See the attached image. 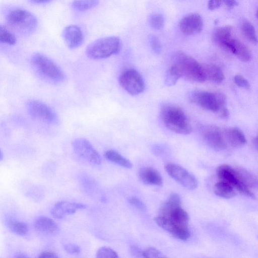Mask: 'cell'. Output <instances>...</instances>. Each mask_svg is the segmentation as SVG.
<instances>
[{"instance_id": "obj_1", "label": "cell", "mask_w": 258, "mask_h": 258, "mask_svg": "<svg viewBox=\"0 0 258 258\" xmlns=\"http://www.w3.org/2000/svg\"><path fill=\"white\" fill-rule=\"evenodd\" d=\"M155 221L159 227L178 240L187 241L191 236L189 216L182 208L181 198L177 194H171L162 204Z\"/></svg>"}, {"instance_id": "obj_2", "label": "cell", "mask_w": 258, "mask_h": 258, "mask_svg": "<svg viewBox=\"0 0 258 258\" xmlns=\"http://www.w3.org/2000/svg\"><path fill=\"white\" fill-rule=\"evenodd\" d=\"M216 173L220 180L228 183L241 194L253 199L255 198L252 188L256 187L257 180L248 171L223 164L218 167Z\"/></svg>"}, {"instance_id": "obj_3", "label": "cell", "mask_w": 258, "mask_h": 258, "mask_svg": "<svg viewBox=\"0 0 258 258\" xmlns=\"http://www.w3.org/2000/svg\"><path fill=\"white\" fill-rule=\"evenodd\" d=\"M160 116L166 127L173 132L182 135H188L191 132V126L187 116L177 106L163 105L160 110Z\"/></svg>"}, {"instance_id": "obj_4", "label": "cell", "mask_w": 258, "mask_h": 258, "mask_svg": "<svg viewBox=\"0 0 258 258\" xmlns=\"http://www.w3.org/2000/svg\"><path fill=\"white\" fill-rule=\"evenodd\" d=\"M172 65L179 71L181 77L195 82L206 81L202 66L192 57L182 52H177L173 56Z\"/></svg>"}, {"instance_id": "obj_5", "label": "cell", "mask_w": 258, "mask_h": 258, "mask_svg": "<svg viewBox=\"0 0 258 258\" xmlns=\"http://www.w3.org/2000/svg\"><path fill=\"white\" fill-rule=\"evenodd\" d=\"M6 20L11 27L25 34L33 32L38 25L37 19L32 13L20 8L9 11L6 16Z\"/></svg>"}, {"instance_id": "obj_6", "label": "cell", "mask_w": 258, "mask_h": 258, "mask_svg": "<svg viewBox=\"0 0 258 258\" xmlns=\"http://www.w3.org/2000/svg\"><path fill=\"white\" fill-rule=\"evenodd\" d=\"M121 41L116 36H108L97 39L86 48V55L92 59H100L108 57L118 52Z\"/></svg>"}, {"instance_id": "obj_7", "label": "cell", "mask_w": 258, "mask_h": 258, "mask_svg": "<svg viewBox=\"0 0 258 258\" xmlns=\"http://www.w3.org/2000/svg\"><path fill=\"white\" fill-rule=\"evenodd\" d=\"M31 63L36 72L45 79L57 83L65 79V75L61 69L42 53H35L31 58Z\"/></svg>"}, {"instance_id": "obj_8", "label": "cell", "mask_w": 258, "mask_h": 258, "mask_svg": "<svg viewBox=\"0 0 258 258\" xmlns=\"http://www.w3.org/2000/svg\"><path fill=\"white\" fill-rule=\"evenodd\" d=\"M188 97L191 102L214 112L219 113L226 108V98L221 93L195 90L189 93Z\"/></svg>"}, {"instance_id": "obj_9", "label": "cell", "mask_w": 258, "mask_h": 258, "mask_svg": "<svg viewBox=\"0 0 258 258\" xmlns=\"http://www.w3.org/2000/svg\"><path fill=\"white\" fill-rule=\"evenodd\" d=\"M119 82L122 88L132 95H138L145 89L143 77L134 69H127L122 72L119 76Z\"/></svg>"}, {"instance_id": "obj_10", "label": "cell", "mask_w": 258, "mask_h": 258, "mask_svg": "<svg viewBox=\"0 0 258 258\" xmlns=\"http://www.w3.org/2000/svg\"><path fill=\"white\" fill-rule=\"evenodd\" d=\"M168 174L183 187L190 190L196 189L198 184L197 178L183 167L173 163L165 166Z\"/></svg>"}, {"instance_id": "obj_11", "label": "cell", "mask_w": 258, "mask_h": 258, "mask_svg": "<svg viewBox=\"0 0 258 258\" xmlns=\"http://www.w3.org/2000/svg\"><path fill=\"white\" fill-rule=\"evenodd\" d=\"M202 137L210 148L215 150H223L227 147L223 134L220 128L214 125H206L201 127Z\"/></svg>"}, {"instance_id": "obj_12", "label": "cell", "mask_w": 258, "mask_h": 258, "mask_svg": "<svg viewBox=\"0 0 258 258\" xmlns=\"http://www.w3.org/2000/svg\"><path fill=\"white\" fill-rule=\"evenodd\" d=\"M72 146L75 153L81 158L94 165L101 163L102 158L100 154L87 140L76 139L73 141Z\"/></svg>"}, {"instance_id": "obj_13", "label": "cell", "mask_w": 258, "mask_h": 258, "mask_svg": "<svg viewBox=\"0 0 258 258\" xmlns=\"http://www.w3.org/2000/svg\"><path fill=\"white\" fill-rule=\"evenodd\" d=\"M28 112L34 118L47 123H55L57 117L53 110L45 103L36 100L29 101L27 105Z\"/></svg>"}, {"instance_id": "obj_14", "label": "cell", "mask_w": 258, "mask_h": 258, "mask_svg": "<svg viewBox=\"0 0 258 258\" xmlns=\"http://www.w3.org/2000/svg\"><path fill=\"white\" fill-rule=\"evenodd\" d=\"M203 27L202 18L197 13H191L185 16L179 23L180 31L186 35H192L200 33Z\"/></svg>"}, {"instance_id": "obj_15", "label": "cell", "mask_w": 258, "mask_h": 258, "mask_svg": "<svg viewBox=\"0 0 258 258\" xmlns=\"http://www.w3.org/2000/svg\"><path fill=\"white\" fill-rule=\"evenodd\" d=\"M86 208L81 203L60 201L56 203L51 209V214L55 218L62 219L68 215H72L78 210Z\"/></svg>"}, {"instance_id": "obj_16", "label": "cell", "mask_w": 258, "mask_h": 258, "mask_svg": "<svg viewBox=\"0 0 258 258\" xmlns=\"http://www.w3.org/2000/svg\"><path fill=\"white\" fill-rule=\"evenodd\" d=\"M62 37L68 47L71 49L80 46L84 40L81 28L75 25H69L64 29Z\"/></svg>"}, {"instance_id": "obj_17", "label": "cell", "mask_w": 258, "mask_h": 258, "mask_svg": "<svg viewBox=\"0 0 258 258\" xmlns=\"http://www.w3.org/2000/svg\"><path fill=\"white\" fill-rule=\"evenodd\" d=\"M34 226L38 232L48 236H55L60 231L57 223L52 219L45 216L37 218L34 221Z\"/></svg>"}, {"instance_id": "obj_18", "label": "cell", "mask_w": 258, "mask_h": 258, "mask_svg": "<svg viewBox=\"0 0 258 258\" xmlns=\"http://www.w3.org/2000/svg\"><path fill=\"white\" fill-rule=\"evenodd\" d=\"M140 180L145 184L162 186L163 183L160 173L152 167H143L138 172Z\"/></svg>"}, {"instance_id": "obj_19", "label": "cell", "mask_w": 258, "mask_h": 258, "mask_svg": "<svg viewBox=\"0 0 258 258\" xmlns=\"http://www.w3.org/2000/svg\"><path fill=\"white\" fill-rule=\"evenodd\" d=\"M225 49L229 50L242 61L247 62L251 60L250 50L238 40L231 38L226 43Z\"/></svg>"}, {"instance_id": "obj_20", "label": "cell", "mask_w": 258, "mask_h": 258, "mask_svg": "<svg viewBox=\"0 0 258 258\" xmlns=\"http://www.w3.org/2000/svg\"><path fill=\"white\" fill-rule=\"evenodd\" d=\"M223 136L226 144H229L233 148H240L246 143L245 137L243 132L236 127H230L223 132Z\"/></svg>"}, {"instance_id": "obj_21", "label": "cell", "mask_w": 258, "mask_h": 258, "mask_svg": "<svg viewBox=\"0 0 258 258\" xmlns=\"http://www.w3.org/2000/svg\"><path fill=\"white\" fill-rule=\"evenodd\" d=\"M206 80L219 84L224 79L223 71L218 66L213 64L202 65Z\"/></svg>"}, {"instance_id": "obj_22", "label": "cell", "mask_w": 258, "mask_h": 258, "mask_svg": "<svg viewBox=\"0 0 258 258\" xmlns=\"http://www.w3.org/2000/svg\"><path fill=\"white\" fill-rule=\"evenodd\" d=\"M231 27L226 26L217 28L212 34L214 43L220 47L225 48L228 41L231 38Z\"/></svg>"}, {"instance_id": "obj_23", "label": "cell", "mask_w": 258, "mask_h": 258, "mask_svg": "<svg viewBox=\"0 0 258 258\" xmlns=\"http://www.w3.org/2000/svg\"><path fill=\"white\" fill-rule=\"evenodd\" d=\"M214 192L217 196L226 199H231L236 195V190L230 184L220 180L215 184Z\"/></svg>"}, {"instance_id": "obj_24", "label": "cell", "mask_w": 258, "mask_h": 258, "mask_svg": "<svg viewBox=\"0 0 258 258\" xmlns=\"http://www.w3.org/2000/svg\"><path fill=\"white\" fill-rule=\"evenodd\" d=\"M104 157L113 163L122 167L131 168L133 166L132 162L114 150H108L104 154Z\"/></svg>"}, {"instance_id": "obj_25", "label": "cell", "mask_w": 258, "mask_h": 258, "mask_svg": "<svg viewBox=\"0 0 258 258\" xmlns=\"http://www.w3.org/2000/svg\"><path fill=\"white\" fill-rule=\"evenodd\" d=\"M7 225L13 233L19 236L26 235L29 231L28 225L25 222L15 219H9Z\"/></svg>"}, {"instance_id": "obj_26", "label": "cell", "mask_w": 258, "mask_h": 258, "mask_svg": "<svg viewBox=\"0 0 258 258\" xmlns=\"http://www.w3.org/2000/svg\"><path fill=\"white\" fill-rule=\"evenodd\" d=\"M16 42L15 35L6 26L0 24V43L12 45Z\"/></svg>"}, {"instance_id": "obj_27", "label": "cell", "mask_w": 258, "mask_h": 258, "mask_svg": "<svg viewBox=\"0 0 258 258\" xmlns=\"http://www.w3.org/2000/svg\"><path fill=\"white\" fill-rule=\"evenodd\" d=\"M181 77L178 70L173 65L170 67L166 73L165 83L167 86H171L176 84Z\"/></svg>"}, {"instance_id": "obj_28", "label": "cell", "mask_w": 258, "mask_h": 258, "mask_svg": "<svg viewBox=\"0 0 258 258\" xmlns=\"http://www.w3.org/2000/svg\"><path fill=\"white\" fill-rule=\"evenodd\" d=\"M242 30L245 37L252 43H257V37L255 29L249 22H244L242 25Z\"/></svg>"}, {"instance_id": "obj_29", "label": "cell", "mask_w": 258, "mask_h": 258, "mask_svg": "<svg viewBox=\"0 0 258 258\" xmlns=\"http://www.w3.org/2000/svg\"><path fill=\"white\" fill-rule=\"evenodd\" d=\"M98 1H76L72 3V7L76 10L83 11L96 6Z\"/></svg>"}, {"instance_id": "obj_30", "label": "cell", "mask_w": 258, "mask_h": 258, "mask_svg": "<svg viewBox=\"0 0 258 258\" xmlns=\"http://www.w3.org/2000/svg\"><path fill=\"white\" fill-rule=\"evenodd\" d=\"M96 258H119L117 252L111 248L103 246L97 250Z\"/></svg>"}, {"instance_id": "obj_31", "label": "cell", "mask_w": 258, "mask_h": 258, "mask_svg": "<svg viewBox=\"0 0 258 258\" xmlns=\"http://www.w3.org/2000/svg\"><path fill=\"white\" fill-rule=\"evenodd\" d=\"M143 258H169L159 250L150 247L142 251Z\"/></svg>"}, {"instance_id": "obj_32", "label": "cell", "mask_w": 258, "mask_h": 258, "mask_svg": "<svg viewBox=\"0 0 258 258\" xmlns=\"http://www.w3.org/2000/svg\"><path fill=\"white\" fill-rule=\"evenodd\" d=\"M149 23L153 28L159 30L164 26V19L163 16L160 14H154L150 17Z\"/></svg>"}, {"instance_id": "obj_33", "label": "cell", "mask_w": 258, "mask_h": 258, "mask_svg": "<svg viewBox=\"0 0 258 258\" xmlns=\"http://www.w3.org/2000/svg\"><path fill=\"white\" fill-rule=\"evenodd\" d=\"M149 41L153 51L156 54H160L162 50L161 43L158 37L154 35H150Z\"/></svg>"}, {"instance_id": "obj_34", "label": "cell", "mask_w": 258, "mask_h": 258, "mask_svg": "<svg viewBox=\"0 0 258 258\" xmlns=\"http://www.w3.org/2000/svg\"><path fill=\"white\" fill-rule=\"evenodd\" d=\"M128 203L135 208L142 211H146L145 204L139 198L136 197H131L128 199Z\"/></svg>"}, {"instance_id": "obj_35", "label": "cell", "mask_w": 258, "mask_h": 258, "mask_svg": "<svg viewBox=\"0 0 258 258\" xmlns=\"http://www.w3.org/2000/svg\"><path fill=\"white\" fill-rule=\"evenodd\" d=\"M235 83L238 86L246 90L250 89V85L249 82L241 75H236L234 78Z\"/></svg>"}, {"instance_id": "obj_36", "label": "cell", "mask_w": 258, "mask_h": 258, "mask_svg": "<svg viewBox=\"0 0 258 258\" xmlns=\"http://www.w3.org/2000/svg\"><path fill=\"white\" fill-rule=\"evenodd\" d=\"M65 250L69 253L72 254H78L81 251L80 247L75 244L68 243L64 246Z\"/></svg>"}, {"instance_id": "obj_37", "label": "cell", "mask_w": 258, "mask_h": 258, "mask_svg": "<svg viewBox=\"0 0 258 258\" xmlns=\"http://www.w3.org/2000/svg\"><path fill=\"white\" fill-rule=\"evenodd\" d=\"M222 1H209L208 3V7L210 10H214L219 8L222 5Z\"/></svg>"}, {"instance_id": "obj_38", "label": "cell", "mask_w": 258, "mask_h": 258, "mask_svg": "<svg viewBox=\"0 0 258 258\" xmlns=\"http://www.w3.org/2000/svg\"><path fill=\"white\" fill-rule=\"evenodd\" d=\"M38 258H59V257L53 252L44 251L39 255Z\"/></svg>"}, {"instance_id": "obj_39", "label": "cell", "mask_w": 258, "mask_h": 258, "mask_svg": "<svg viewBox=\"0 0 258 258\" xmlns=\"http://www.w3.org/2000/svg\"><path fill=\"white\" fill-rule=\"evenodd\" d=\"M131 252L136 257L142 256V251H141L139 248L135 245H132L131 247Z\"/></svg>"}, {"instance_id": "obj_40", "label": "cell", "mask_w": 258, "mask_h": 258, "mask_svg": "<svg viewBox=\"0 0 258 258\" xmlns=\"http://www.w3.org/2000/svg\"><path fill=\"white\" fill-rule=\"evenodd\" d=\"M219 116L223 119H227L229 117V112L228 109L226 107L224 108L219 113Z\"/></svg>"}, {"instance_id": "obj_41", "label": "cell", "mask_w": 258, "mask_h": 258, "mask_svg": "<svg viewBox=\"0 0 258 258\" xmlns=\"http://www.w3.org/2000/svg\"><path fill=\"white\" fill-rule=\"evenodd\" d=\"M225 5L229 8H232L238 5V3L236 1H223Z\"/></svg>"}, {"instance_id": "obj_42", "label": "cell", "mask_w": 258, "mask_h": 258, "mask_svg": "<svg viewBox=\"0 0 258 258\" xmlns=\"http://www.w3.org/2000/svg\"><path fill=\"white\" fill-rule=\"evenodd\" d=\"M50 1L48 0H33L31 1V2L34 4H47L49 2H50Z\"/></svg>"}, {"instance_id": "obj_43", "label": "cell", "mask_w": 258, "mask_h": 258, "mask_svg": "<svg viewBox=\"0 0 258 258\" xmlns=\"http://www.w3.org/2000/svg\"><path fill=\"white\" fill-rule=\"evenodd\" d=\"M15 258H29L27 255L23 253H19L16 255Z\"/></svg>"}, {"instance_id": "obj_44", "label": "cell", "mask_w": 258, "mask_h": 258, "mask_svg": "<svg viewBox=\"0 0 258 258\" xmlns=\"http://www.w3.org/2000/svg\"><path fill=\"white\" fill-rule=\"evenodd\" d=\"M3 158V154L1 151V150H0V160H2Z\"/></svg>"}]
</instances>
